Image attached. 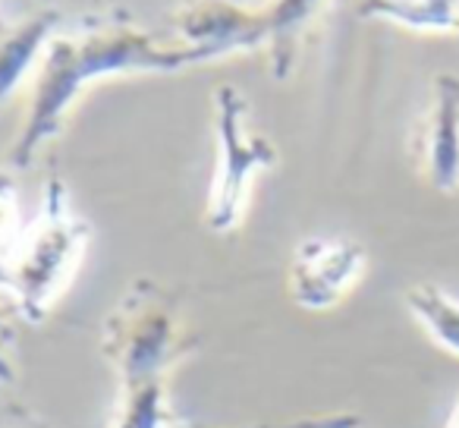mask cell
Listing matches in <instances>:
<instances>
[{
	"instance_id": "cell-1",
	"label": "cell",
	"mask_w": 459,
	"mask_h": 428,
	"mask_svg": "<svg viewBox=\"0 0 459 428\" xmlns=\"http://www.w3.org/2000/svg\"><path fill=\"white\" fill-rule=\"evenodd\" d=\"M208 60L198 48L160 45L126 20H108L70 39H51L35 73L26 120L7 152L10 167H29L48 142L57 139L73 104L91 83L129 73H179Z\"/></svg>"
},
{
	"instance_id": "cell-2",
	"label": "cell",
	"mask_w": 459,
	"mask_h": 428,
	"mask_svg": "<svg viewBox=\"0 0 459 428\" xmlns=\"http://www.w3.org/2000/svg\"><path fill=\"white\" fill-rule=\"evenodd\" d=\"M198 346L186 325L183 296L154 277L126 284L98 337V350L120 384L167 381Z\"/></svg>"
},
{
	"instance_id": "cell-3",
	"label": "cell",
	"mask_w": 459,
	"mask_h": 428,
	"mask_svg": "<svg viewBox=\"0 0 459 428\" xmlns=\"http://www.w3.org/2000/svg\"><path fill=\"white\" fill-rule=\"evenodd\" d=\"M89 243L91 224L76 211L64 177L54 173L45 183L39 214L22 231L7 277L0 284L13 293L16 315L41 325L73 284Z\"/></svg>"
},
{
	"instance_id": "cell-4",
	"label": "cell",
	"mask_w": 459,
	"mask_h": 428,
	"mask_svg": "<svg viewBox=\"0 0 459 428\" xmlns=\"http://www.w3.org/2000/svg\"><path fill=\"white\" fill-rule=\"evenodd\" d=\"M211 129H214V173L204 198V227L217 237L239 231L249 208L255 177L277 167V145L249 123V101L237 85L211 89Z\"/></svg>"
},
{
	"instance_id": "cell-5",
	"label": "cell",
	"mask_w": 459,
	"mask_h": 428,
	"mask_svg": "<svg viewBox=\"0 0 459 428\" xmlns=\"http://www.w3.org/2000/svg\"><path fill=\"white\" fill-rule=\"evenodd\" d=\"M368 268V252L350 237H308L287 265V296L302 312L337 309Z\"/></svg>"
},
{
	"instance_id": "cell-6",
	"label": "cell",
	"mask_w": 459,
	"mask_h": 428,
	"mask_svg": "<svg viewBox=\"0 0 459 428\" xmlns=\"http://www.w3.org/2000/svg\"><path fill=\"white\" fill-rule=\"evenodd\" d=\"M170 26L179 45L198 48L211 60L271 41L268 10H246L237 0H186Z\"/></svg>"
},
{
	"instance_id": "cell-7",
	"label": "cell",
	"mask_w": 459,
	"mask_h": 428,
	"mask_svg": "<svg viewBox=\"0 0 459 428\" xmlns=\"http://www.w3.org/2000/svg\"><path fill=\"white\" fill-rule=\"evenodd\" d=\"M419 173L437 192L459 189V76L440 73L412 139Z\"/></svg>"
},
{
	"instance_id": "cell-8",
	"label": "cell",
	"mask_w": 459,
	"mask_h": 428,
	"mask_svg": "<svg viewBox=\"0 0 459 428\" xmlns=\"http://www.w3.org/2000/svg\"><path fill=\"white\" fill-rule=\"evenodd\" d=\"M57 26V10H41L32 20L20 22L7 35H0V104L20 89V83L35 64H41Z\"/></svg>"
},
{
	"instance_id": "cell-9",
	"label": "cell",
	"mask_w": 459,
	"mask_h": 428,
	"mask_svg": "<svg viewBox=\"0 0 459 428\" xmlns=\"http://www.w3.org/2000/svg\"><path fill=\"white\" fill-rule=\"evenodd\" d=\"M356 10L368 20H384L415 32L459 35V0H359Z\"/></svg>"
},
{
	"instance_id": "cell-10",
	"label": "cell",
	"mask_w": 459,
	"mask_h": 428,
	"mask_svg": "<svg viewBox=\"0 0 459 428\" xmlns=\"http://www.w3.org/2000/svg\"><path fill=\"white\" fill-rule=\"evenodd\" d=\"M406 306L437 350L459 359V300L437 284H415L406 290Z\"/></svg>"
},
{
	"instance_id": "cell-11",
	"label": "cell",
	"mask_w": 459,
	"mask_h": 428,
	"mask_svg": "<svg viewBox=\"0 0 459 428\" xmlns=\"http://www.w3.org/2000/svg\"><path fill=\"white\" fill-rule=\"evenodd\" d=\"M186 425L183 415L173 409L167 381L120 384L110 428H179Z\"/></svg>"
},
{
	"instance_id": "cell-12",
	"label": "cell",
	"mask_w": 459,
	"mask_h": 428,
	"mask_svg": "<svg viewBox=\"0 0 459 428\" xmlns=\"http://www.w3.org/2000/svg\"><path fill=\"white\" fill-rule=\"evenodd\" d=\"M321 0H277L271 13V73L274 79H287L296 60V39L299 29L312 20Z\"/></svg>"
},
{
	"instance_id": "cell-13",
	"label": "cell",
	"mask_w": 459,
	"mask_h": 428,
	"mask_svg": "<svg viewBox=\"0 0 459 428\" xmlns=\"http://www.w3.org/2000/svg\"><path fill=\"white\" fill-rule=\"evenodd\" d=\"M22 208H20V192L10 173L0 170V284L7 277V268L16 256V246L22 240Z\"/></svg>"
},
{
	"instance_id": "cell-14",
	"label": "cell",
	"mask_w": 459,
	"mask_h": 428,
	"mask_svg": "<svg viewBox=\"0 0 459 428\" xmlns=\"http://www.w3.org/2000/svg\"><path fill=\"white\" fill-rule=\"evenodd\" d=\"M179 428H208V425H179ZM223 428H362L356 413H306V415H283V419H264L252 425H223Z\"/></svg>"
},
{
	"instance_id": "cell-15",
	"label": "cell",
	"mask_w": 459,
	"mask_h": 428,
	"mask_svg": "<svg viewBox=\"0 0 459 428\" xmlns=\"http://www.w3.org/2000/svg\"><path fill=\"white\" fill-rule=\"evenodd\" d=\"M13 312L16 306H4L0 302V384H13L16 378V365H13V350L16 344V334H13Z\"/></svg>"
},
{
	"instance_id": "cell-16",
	"label": "cell",
	"mask_w": 459,
	"mask_h": 428,
	"mask_svg": "<svg viewBox=\"0 0 459 428\" xmlns=\"http://www.w3.org/2000/svg\"><path fill=\"white\" fill-rule=\"evenodd\" d=\"M444 428H459V397H456V403H453V409H450V415H446V422H444Z\"/></svg>"
},
{
	"instance_id": "cell-17",
	"label": "cell",
	"mask_w": 459,
	"mask_h": 428,
	"mask_svg": "<svg viewBox=\"0 0 459 428\" xmlns=\"http://www.w3.org/2000/svg\"><path fill=\"white\" fill-rule=\"evenodd\" d=\"M237 4H243V0H237Z\"/></svg>"
}]
</instances>
